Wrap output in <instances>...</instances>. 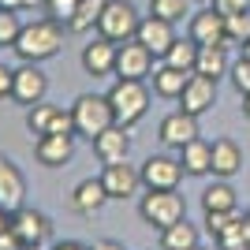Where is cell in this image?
<instances>
[{
	"instance_id": "16",
	"label": "cell",
	"mask_w": 250,
	"mask_h": 250,
	"mask_svg": "<svg viewBox=\"0 0 250 250\" xmlns=\"http://www.w3.org/2000/svg\"><path fill=\"white\" fill-rule=\"evenodd\" d=\"M34 157L42 168H63L75 157V135H38Z\"/></svg>"
},
{
	"instance_id": "24",
	"label": "cell",
	"mask_w": 250,
	"mask_h": 250,
	"mask_svg": "<svg viewBox=\"0 0 250 250\" xmlns=\"http://www.w3.org/2000/svg\"><path fill=\"white\" fill-rule=\"evenodd\" d=\"M194 71H198V75H206V79H213V83H220V79H224V75L231 71L228 49H224V45H202L198 63H194Z\"/></svg>"
},
{
	"instance_id": "18",
	"label": "cell",
	"mask_w": 250,
	"mask_h": 250,
	"mask_svg": "<svg viewBox=\"0 0 250 250\" xmlns=\"http://www.w3.org/2000/svg\"><path fill=\"white\" fill-rule=\"evenodd\" d=\"M90 146H94L101 165H120V161H127V153H131V135H127V127L112 124L104 135H97Z\"/></svg>"
},
{
	"instance_id": "41",
	"label": "cell",
	"mask_w": 250,
	"mask_h": 250,
	"mask_svg": "<svg viewBox=\"0 0 250 250\" xmlns=\"http://www.w3.org/2000/svg\"><path fill=\"white\" fill-rule=\"evenodd\" d=\"M243 116L250 120V94H243Z\"/></svg>"
},
{
	"instance_id": "38",
	"label": "cell",
	"mask_w": 250,
	"mask_h": 250,
	"mask_svg": "<svg viewBox=\"0 0 250 250\" xmlns=\"http://www.w3.org/2000/svg\"><path fill=\"white\" fill-rule=\"evenodd\" d=\"M90 250H124V243H116V239H97Z\"/></svg>"
},
{
	"instance_id": "7",
	"label": "cell",
	"mask_w": 250,
	"mask_h": 250,
	"mask_svg": "<svg viewBox=\"0 0 250 250\" xmlns=\"http://www.w3.org/2000/svg\"><path fill=\"white\" fill-rule=\"evenodd\" d=\"M138 172H142V187L146 190H179V183L187 176L179 157H172V153H149Z\"/></svg>"
},
{
	"instance_id": "35",
	"label": "cell",
	"mask_w": 250,
	"mask_h": 250,
	"mask_svg": "<svg viewBox=\"0 0 250 250\" xmlns=\"http://www.w3.org/2000/svg\"><path fill=\"white\" fill-rule=\"evenodd\" d=\"M220 15H239V11H250V0H209Z\"/></svg>"
},
{
	"instance_id": "31",
	"label": "cell",
	"mask_w": 250,
	"mask_h": 250,
	"mask_svg": "<svg viewBox=\"0 0 250 250\" xmlns=\"http://www.w3.org/2000/svg\"><path fill=\"white\" fill-rule=\"evenodd\" d=\"M19 30H22V19H19V11H11V8H0V45H15L19 42Z\"/></svg>"
},
{
	"instance_id": "19",
	"label": "cell",
	"mask_w": 250,
	"mask_h": 250,
	"mask_svg": "<svg viewBox=\"0 0 250 250\" xmlns=\"http://www.w3.org/2000/svg\"><path fill=\"white\" fill-rule=\"evenodd\" d=\"M104 202H108V194H104V183L101 176H90V179H79L71 187V209L75 213H83V217H94V213H101Z\"/></svg>"
},
{
	"instance_id": "21",
	"label": "cell",
	"mask_w": 250,
	"mask_h": 250,
	"mask_svg": "<svg viewBox=\"0 0 250 250\" xmlns=\"http://www.w3.org/2000/svg\"><path fill=\"white\" fill-rule=\"evenodd\" d=\"M190 75L194 71H179V67H172V63H157L153 67V94L157 97H165V101H179V94H183V86L190 83Z\"/></svg>"
},
{
	"instance_id": "4",
	"label": "cell",
	"mask_w": 250,
	"mask_h": 250,
	"mask_svg": "<svg viewBox=\"0 0 250 250\" xmlns=\"http://www.w3.org/2000/svg\"><path fill=\"white\" fill-rule=\"evenodd\" d=\"M138 217H142V224L165 231V228H172L176 220L187 217V202H183L179 190H146L142 202H138Z\"/></svg>"
},
{
	"instance_id": "39",
	"label": "cell",
	"mask_w": 250,
	"mask_h": 250,
	"mask_svg": "<svg viewBox=\"0 0 250 250\" xmlns=\"http://www.w3.org/2000/svg\"><path fill=\"white\" fill-rule=\"evenodd\" d=\"M52 250H90V247H83V243H75V239H63V243H52Z\"/></svg>"
},
{
	"instance_id": "34",
	"label": "cell",
	"mask_w": 250,
	"mask_h": 250,
	"mask_svg": "<svg viewBox=\"0 0 250 250\" xmlns=\"http://www.w3.org/2000/svg\"><path fill=\"white\" fill-rule=\"evenodd\" d=\"M228 79L235 86V94H250V56H239V60L231 63Z\"/></svg>"
},
{
	"instance_id": "17",
	"label": "cell",
	"mask_w": 250,
	"mask_h": 250,
	"mask_svg": "<svg viewBox=\"0 0 250 250\" xmlns=\"http://www.w3.org/2000/svg\"><path fill=\"white\" fill-rule=\"evenodd\" d=\"M213 104H217V83L194 71L190 83L183 86V94H179V108L190 112V116H202V112H209Z\"/></svg>"
},
{
	"instance_id": "3",
	"label": "cell",
	"mask_w": 250,
	"mask_h": 250,
	"mask_svg": "<svg viewBox=\"0 0 250 250\" xmlns=\"http://www.w3.org/2000/svg\"><path fill=\"white\" fill-rule=\"evenodd\" d=\"M71 116H75V135L90 138V142H94L97 135H104V131L116 124L112 104H108L104 94H79L71 101Z\"/></svg>"
},
{
	"instance_id": "5",
	"label": "cell",
	"mask_w": 250,
	"mask_h": 250,
	"mask_svg": "<svg viewBox=\"0 0 250 250\" xmlns=\"http://www.w3.org/2000/svg\"><path fill=\"white\" fill-rule=\"evenodd\" d=\"M138 22H142V15H138V8L131 0H104L101 19H97V34L108 38V42H116V45H124V42L135 38Z\"/></svg>"
},
{
	"instance_id": "45",
	"label": "cell",
	"mask_w": 250,
	"mask_h": 250,
	"mask_svg": "<svg viewBox=\"0 0 250 250\" xmlns=\"http://www.w3.org/2000/svg\"><path fill=\"white\" fill-rule=\"evenodd\" d=\"M202 4H209V0H202Z\"/></svg>"
},
{
	"instance_id": "23",
	"label": "cell",
	"mask_w": 250,
	"mask_h": 250,
	"mask_svg": "<svg viewBox=\"0 0 250 250\" xmlns=\"http://www.w3.org/2000/svg\"><path fill=\"white\" fill-rule=\"evenodd\" d=\"M202 209L206 213H235L239 209V198H235V187H231V179H217L202 190Z\"/></svg>"
},
{
	"instance_id": "36",
	"label": "cell",
	"mask_w": 250,
	"mask_h": 250,
	"mask_svg": "<svg viewBox=\"0 0 250 250\" xmlns=\"http://www.w3.org/2000/svg\"><path fill=\"white\" fill-rule=\"evenodd\" d=\"M235 213H239V209H235ZM235 213H206V220H202V224H206V231H209V235H217V231L224 228V224H228V220L235 217Z\"/></svg>"
},
{
	"instance_id": "10",
	"label": "cell",
	"mask_w": 250,
	"mask_h": 250,
	"mask_svg": "<svg viewBox=\"0 0 250 250\" xmlns=\"http://www.w3.org/2000/svg\"><path fill=\"white\" fill-rule=\"evenodd\" d=\"M153 52L146 45H138L135 38L124 45H116V79H138V83H146L149 75H153Z\"/></svg>"
},
{
	"instance_id": "9",
	"label": "cell",
	"mask_w": 250,
	"mask_h": 250,
	"mask_svg": "<svg viewBox=\"0 0 250 250\" xmlns=\"http://www.w3.org/2000/svg\"><path fill=\"white\" fill-rule=\"evenodd\" d=\"M187 38H194L198 45H224L228 49V15H220L213 4L202 11H190L187 19Z\"/></svg>"
},
{
	"instance_id": "2",
	"label": "cell",
	"mask_w": 250,
	"mask_h": 250,
	"mask_svg": "<svg viewBox=\"0 0 250 250\" xmlns=\"http://www.w3.org/2000/svg\"><path fill=\"white\" fill-rule=\"evenodd\" d=\"M108 104H112V116L120 127H131L138 124V120H146L149 112V86L138 83V79H116L112 90H108Z\"/></svg>"
},
{
	"instance_id": "6",
	"label": "cell",
	"mask_w": 250,
	"mask_h": 250,
	"mask_svg": "<svg viewBox=\"0 0 250 250\" xmlns=\"http://www.w3.org/2000/svg\"><path fill=\"white\" fill-rule=\"evenodd\" d=\"M8 231L15 235V243H19L22 250H38V247H45V243L52 239V220L45 217L42 209L22 206L8 217Z\"/></svg>"
},
{
	"instance_id": "27",
	"label": "cell",
	"mask_w": 250,
	"mask_h": 250,
	"mask_svg": "<svg viewBox=\"0 0 250 250\" xmlns=\"http://www.w3.org/2000/svg\"><path fill=\"white\" fill-rule=\"evenodd\" d=\"M198 52H202V45L194 42V38H176V42H172V49H168L161 60L172 63V67H179V71H194Z\"/></svg>"
},
{
	"instance_id": "33",
	"label": "cell",
	"mask_w": 250,
	"mask_h": 250,
	"mask_svg": "<svg viewBox=\"0 0 250 250\" xmlns=\"http://www.w3.org/2000/svg\"><path fill=\"white\" fill-rule=\"evenodd\" d=\"M42 4H45V15H49V19H56V22L67 26V19L75 15V8H79L83 0H42Z\"/></svg>"
},
{
	"instance_id": "42",
	"label": "cell",
	"mask_w": 250,
	"mask_h": 250,
	"mask_svg": "<svg viewBox=\"0 0 250 250\" xmlns=\"http://www.w3.org/2000/svg\"><path fill=\"white\" fill-rule=\"evenodd\" d=\"M239 49H243V56H250V42H243V45H239Z\"/></svg>"
},
{
	"instance_id": "8",
	"label": "cell",
	"mask_w": 250,
	"mask_h": 250,
	"mask_svg": "<svg viewBox=\"0 0 250 250\" xmlns=\"http://www.w3.org/2000/svg\"><path fill=\"white\" fill-rule=\"evenodd\" d=\"M49 94V75L42 71V63H19L15 67V83H11V101L22 108L42 104Z\"/></svg>"
},
{
	"instance_id": "12",
	"label": "cell",
	"mask_w": 250,
	"mask_h": 250,
	"mask_svg": "<svg viewBox=\"0 0 250 250\" xmlns=\"http://www.w3.org/2000/svg\"><path fill=\"white\" fill-rule=\"evenodd\" d=\"M157 138H161V146H165V149H176V153H179L187 142L198 138V116L183 112V108L168 112L165 120H161V127H157Z\"/></svg>"
},
{
	"instance_id": "37",
	"label": "cell",
	"mask_w": 250,
	"mask_h": 250,
	"mask_svg": "<svg viewBox=\"0 0 250 250\" xmlns=\"http://www.w3.org/2000/svg\"><path fill=\"white\" fill-rule=\"evenodd\" d=\"M11 83H15V67L0 63V101H4V97H11Z\"/></svg>"
},
{
	"instance_id": "13",
	"label": "cell",
	"mask_w": 250,
	"mask_h": 250,
	"mask_svg": "<svg viewBox=\"0 0 250 250\" xmlns=\"http://www.w3.org/2000/svg\"><path fill=\"white\" fill-rule=\"evenodd\" d=\"M22 206H26V176L19 172L15 161H8V157L0 153V213L11 217Z\"/></svg>"
},
{
	"instance_id": "22",
	"label": "cell",
	"mask_w": 250,
	"mask_h": 250,
	"mask_svg": "<svg viewBox=\"0 0 250 250\" xmlns=\"http://www.w3.org/2000/svg\"><path fill=\"white\" fill-rule=\"evenodd\" d=\"M176 157H179V165H183L187 176H213V142H206V138L187 142Z\"/></svg>"
},
{
	"instance_id": "15",
	"label": "cell",
	"mask_w": 250,
	"mask_h": 250,
	"mask_svg": "<svg viewBox=\"0 0 250 250\" xmlns=\"http://www.w3.org/2000/svg\"><path fill=\"white\" fill-rule=\"evenodd\" d=\"M79 63H83V71L90 75V79H104V75H112L116 71V42H108V38L97 34L90 45H83Z\"/></svg>"
},
{
	"instance_id": "28",
	"label": "cell",
	"mask_w": 250,
	"mask_h": 250,
	"mask_svg": "<svg viewBox=\"0 0 250 250\" xmlns=\"http://www.w3.org/2000/svg\"><path fill=\"white\" fill-rule=\"evenodd\" d=\"M101 8H104V0H83V4L75 8V15L67 19V30H71V34H90V30H97Z\"/></svg>"
},
{
	"instance_id": "26",
	"label": "cell",
	"mask_w": 250,
	"mask_h": 250,
	"mask_svg": "<svg viewBox=\"0 0 250 250\" xmlns=\"http://www.w3.org/2000/svg\"><path fill=\"white\" fill-rule=\"evenodd\" d=\"M213 243H217V250H250V231H247V217H235L224 224V228L213 235Z\"/></svg>"
},
{
	"instance_id": "25",
	"label": "cell",
	"mask_w": 250,
	"mask_h": 250,
	"mask_svg": "<svg viewBox=\"0 0 250 250\" xmlns=\"http://www.w3.org/2000/svg\"><path fill=\"white\" fill-rule=\"evenodd\" d=\"M198 243H202V231L187 217L161 231V250H190V247H198Z\"/></svg>"
},
{
	"instance_id": "40",
	"label": "cell",
	"mask_w": 250,
	"mask_h": 250,
	"mask_svg": "<svg viewBox=\"0 0 250 250\" xmlns=\"http://www.w3.org/2000/svg\"><path fill=\"white\" fill-rule=\"evenodd\" d=\"M22 4H30V0H0V8H11V11H19Z\"/></svg>"
},
{
	"instance_id": "1",
	"label": "cell",
	"mask_w": 250,
	"mask_h": 250,
	"mask_svg": "<svg viewBox=\"0 0 250 250\" xmlns=\"http://www.w3.org/2000/svg\"><path fill=\"white\" fill-rule=\"evenodd\" d=\"M15 49V56H19L22 63H45L52 60L56 52L63 49V22L56 19H34V22H22L19 30V42L11 45Z\"/></svg>"
},
{
	"instance_id": "30",
	"label": "cell",
	"mask_w": 250,
	"mask_h": 250,
	"mask_svg": "<svg viewBox=\"0 0 250 250\" xmlns=\"http://www.w3.org/2000/svg\"><path fill=\"white\" fill-rule=\"evenodd\" d=\"M56 108H60V104H45V101L34 104V108H26V131H30V135H49Z\"/></svg>"
},
{
	"instance_id": "29",
	"label": "cell",
	"mask_w": 250,
	"mask_h": 250,
	"mask_svg": "<svg viewBox=\"0 0 250 250\" xmlns=\"http://www.w3.org/2000/svg\"><path fill=\"white\" fill-rule=\"evenodd\" d=\"M149 15L168 22H183L190 19V0H149Z\"/></svg>"
},
{
	"instance_id": "32",
	"label": "cell",
	"mask_w": 250,
	"mask_h": 250,
	"mask_svg": "<svg viewBox=\"0 0 250 250\" xmlns=\"http://www.w3.org/2000/svg\"><path fill=\"white\" fill-rule=\"evenodd\" d=\"M228 42H231V45H243V42H250V11L228 15Z\"/></svg>"
},
{
	"instance_id": "14",
	"label": "cell",
	"mask_w": 250,
	"mask_h": 250,
	"mask_svg": "<svg viewBox=\"0 0 250 250\" xmlns=\"http://www.w3.org/2000/svg\"><path fill=\"white\" fill-rule=\"evenodd\" d=\"M135 42L146 45L157 60H161V56L172 49V42H176V22L157 19V15H142V22H138V30H135Z\"/></svg>"
},
{
	"instance_id": "44",
	"label": "cell",
	"mask_w": 250,
	"mask_h": 250,
	"mask_svg": "<svg viewBox=\"0 0 250 250\" xmlns=\"http://www.w3.org/2000/svg\"><path fill=\"white\" fill-rule=\"evenodd\" d=\"M190 250H206V247H202V243H198V247H190Z\"/></svg>"
},
{
	"instance_id": "20",
	"label": "cell",
	"mask_w": 250,
	"mask_h": 250,
	"mask_svg": "<svg viewBox=\"0 0 250 250\" xmlns=\"http://www.w3.org/2000/svg\"><path fill=\"white\" fill-rule=\"evenodd\" d=\"M239 172H243V146L235 138H217L213 142V176L235 179Z\"/></svg>"
},
{
	"instance_id": "11",
	"label": "cell",
	"mask_w": 250,
	"mask_h": 250,
	"mask_svg": "<svg viewBox=\"0 0 250 250\" xmlns=\"http://www.w3.org/2000/svg\"><path fill=\"white\" fill-rule=\"evenodd\" d=\"M101 183H104L108 202H127V198H135L138 190H142V172H138L135 165H127V161H120V165H104Z\"/></svg>"
},
{
	"instance_id": "43",
	"label": "cell",
	"mask_w": 250,
	"mask_h": 250,
	"mask_svg": "<svg viewBox=\"0 0 250 250\" xmlns=\"http://www.w3.org/2000/svg\"><path fill=\"white\" fill-rule=\"evenodd\" d=\"M243 217H247V231H250V209H247V213H243Z\"/></svg>"
}]
</instances>
